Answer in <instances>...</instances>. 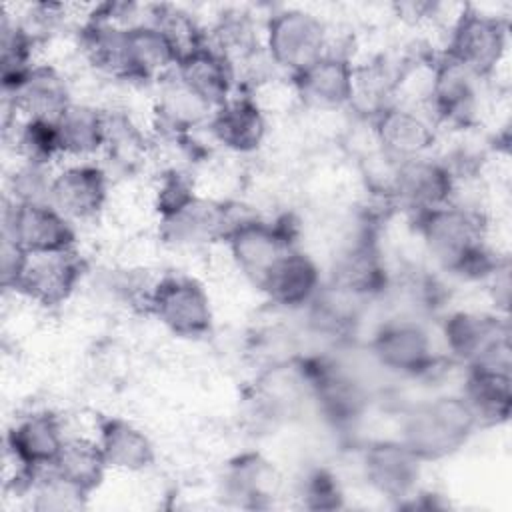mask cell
Segmentation results:
<instances>
[{
  "mask_svg": "<svg viewBox=\"0 0 512 512\" xmlns=\"http://www.w3.org/2000/svg\"><path fill=\"white\" fill-rule=\"evenodd\" d=\"M28 254H56L74 250L76 230L50 202H12L4 216V232Z\"/></svg>",
  "mask_w": 512,
  "mask_h": 512,
  "instance_id": "cell-8",
  "label": "cell"
},
{
  "mask_svg": "<svg viewBox=\"0 0 512 512\" xmlns=\"http://www.w3.org/2000/svg\"><path fill=\"white\" fill-rule=\"evenodd\" d=\"M456 196V178L440 158L418 156L398 162L392 200L412 214L450 204Z\"/></svg>",
  "mask_w": 512,
  "mask_h": 512,
  "instance_id": "cell-11",
  "label": "cell"
},
{
  "mask_svg": "<svg viewBox=\"0 0 512 512\" xmlns=\"http://www.w3.org/2000/svg\"><path fill=\"white\" fill-rule=\"evenodd\" d=\"M24 494H32L34 510H76L84 506L88 494L64 480L52 468L36 472L32 484Z\"/></svg>",
  "mask_w": 512,
  "mask_h": 512,
  "instance_id": "cell-34",
  "label": "cell"
},
{
  "mask_svg": "<svg viewBox=\"0 0 512 512\" xmlns=\"http://www.w3.org/2000/svg\"><path fill=\"white\" fill-rule=\"evenodd\" d=\"M256 288L276 306L302 308L308 306L322 288V276L312 256L300 248H290L270 266Z\"/></svg>",
  "mask_w": 512,
  "mask_h": 512,
  "instance_id": "cell-20",
  "label": "cell"
},
{
  "mask_svg": "<svg viewBox=\"0 0 512 512\" xmlns=\"http://www.w3.org/2000/svg\"><path fill=\"white\" fill-rule=\"evenodd\" d=\"M50 468L84 494H90L102 484L108 462L98 440L76 436L66 438L56 462Z\"/></svg>",
  "mask_w": 512,
  "mask_h": 512,
  "instance_id": "cell-29",
  "label": "cell"
},
{
  "mask_svg": "<svg viewBox=\"0 0 512 512\" xmlns=\"http://www.w3.org/2000/svg\"><path fill=\"white\" fill-rule=\"evenodd\" d=\"M146 308L166 330L182 338L208 334L214 320L204 286L186 274L170 272L152 282Z\"/></svg>",
  "mask_w": 512,
  "mask_h": 512,
  "instance_id": "cell-6",
  "label": "cell"
},
{
  "mask_svg": "<svg viewBox=\"0 0 512 512\" xmlns=\"http://www.w3.org/2000/svg\"><path fill=\"white\" fill-rule=\"evenodd\" d=\"M4 100L24 118L50 122H56L74 102L66 78L50 64H34L12 90H4Z\"/></svg>",
  "mask_w": 512,
  "mask_h": 512,
  "instance_id": "cell-21",
  "label": "cell"
},
{
  "mask_svg": "<svg viewBox=\"0 0 512 512\" xmlns=\"http://www.w3.org/2000/svg\"><path fill=\"white\" fill-rule=\"evenodd\" d=\"M46 168L22 162L10 180L14 202H50L52 176Z\"/></svg>",
  "mask_w": 512,
  "mask_h": 512,
  "instance_id": "cell-35",
  "label": "cell"
},
{
  "mask_svg": "<svg viewBox=\"0 0 512 512\" xmlns=\"http://www.w3.org/2000/svg\"><path fill=\"white\" fill-rule=\"evenodd\" d=\"M178 64V56L166 36L152 24L142 22L124 30L122 80H160Z\"/></svg>",
  "mask_w": 512,
  "mask_h": 512,
  "instance_id": "cell-24",
  "label": "cell"
},
{
  "mask_svg": "<svg viewBox=\"0 0 512 512\" xmlns=\"http://www.w3.org/2000/svg\"><path fill=\"white\" fill-rule=\"evenodd\" d=\"M30 254L10 236L2 234V246H0V278L4 290H18V284L22 280V274L26 270Z\"/></svg>",
  "mask_w": 512,
  "mask_h": 512,
  "instance_id": "cell-37",
  "label": "cell"
},
{
  "mask_svg": "<svg viewBox=\"0 0 512 512\" xmlns=\"http://www.w3.org/2000/svg\"><path fill=\"white\" fill-rule=\"evenodd\" d=\"M14 148L24 162L48 166L54 158L62 156L56 122L24 118L14 130Z\"/></svg>",
  "mask_w": 512,
  "mask_h": 512,
  "instance_id": "cell-33",
  "label": "cell"
},
{
  "mask_svg": "<svg viewBox=\"0 0 512 512\" xmlns=\"http://www.w3.org/2000/svg\"><path fill=\"white\" fill-rule=\"evenodd\" d=\"M66 442L64 426L50 412L20 418L6 434V454L30 472L50 468Z\"/></svg>",
  "mask_w": 512,
  "mask_h": 512,
  "instance_id": "cell-19",
  "label": "cell"
},
{
  "mask_svg": "<svg viewBox=\"0 0 512 512\" xmlns=\"http://www.w3.org/2000/svg\"><path fill=\"white\" fill-rule=\"evenodd\" d=\"M414 224L428 256L464 280H490L508 262L486 244L488 222L480 208L450 202L414 214Z\"/></svg>",
  "mask_w": 512,
  "mask_h": 512,
  "instance_id": "cell-1",
  "label": "cell"
},
{
  "mask_svg": "<svg viewBox=\"0 0 512 512\" xmlns=\"http://www.w3.org/2000/svg\"><path fill=\"white\" fill-rule=\"evenodd\" d=\"M262 44L276 68L286 70L290 78L330 52L326 24L316 14L300 8L274 12L266 22Z\"/></svg>",
  "mask_w": 512,
  "mask_h": 512,
  "instance_id": "cell-4",
  "label": "cell"
},
{
  "mask_svg": "<svg viewBox=\"0 0 512 512\" xmlns=\"http://www.w3.org/2000/svg\"><path fill=\"white\" fill-rule=\"evenodd\" d=\"M296 230L290 216L264 220L258 214H244L228 232L226 246L236 268L256 286L270 266L290 248H296Z\"/></svg>",
  "mask_w": 512,
  "mask_h": 512,
  "instance_id": "cell-5",
  "label": "cell"
},
{
  "mask_svg": "<svg viewBox=\"0 0 512 512\" xmlns=\"http://www.w3.org/2000/svg\"><path fill=\"white\" fill-rule=\"evenodd\" d=\"M422 460L402 440H378L362 454V472L370 488L390 500L416 496Z\"/></svg>",
  "mask_w": 512,
  "mask_h": 512,
  "instance_id": "cell-14",
  "label": "cell"
},
{
  "mask_svg": "<svg viewBox=\"0 0 512 512\" xmlns=\"http://www.w3.org/2000/svg\"><path fill=\"white\" fill-rule=\"evenodd\" d=\"M98 444L108 468L114 470L142 472L156 460L152 440L124 418H104L98 428Z\"/></svg>",
  "mask_w": 512,
  "mask_h": 512,
  "instance_id": "cell-26",
  "label": "cell"
},
{
  "mask_svg": "<svg viewBox=\"0 0 512 512\" xmlns=\"http://www.w3.org/2000/svg\"><path fill=\"white\" fill-rule=\"evenodd\" d=\"M300 498L306 508L332 510L342 504V490L330 472L314 470L302 480Z\"/></svg>",
  "mask_w": 512,
  "mask_h": 512,
  "instance_id": "cell-36",
  "label": "cell"
},
{
  "mask_svg": "<svg viewBox=\"0 0 512 512\" xmlns=\"http://www.w3.org/2000/svg\"><path fill=\"white\" fill-rule=\"evenodd\" d=\"M110 194L108 174L92 162L68 164L52 176L50 204L70 222L94 220Z\"/></svg>",
  "mask_w": 512,
  "mask_h": 512,
  "instance_id": "cell-13",
  "label": "cell"
},
{
  "mask_svg": "<svg viewBox=\"0 0 512 512\" xmlns=\"http://www.w3.org/2000/svg\"><path fill=\"white\" fill-rule=\"evenodd\" d=\"M206 128L224 150L234 154L256 152L268 136L266 112L250 94H232L216 106Z\"/></svg>",
  "mask_w": 512,
  "mask_h": 512,
  "instance_id": "cell-18",
  "label": "cell"
},
{
  "mask_svg": "<svg viewBox=\"0 0 512 512\" xmlns=\"http://www.w3.org/2000/svg\"><path fill=\"white\" fill-rule=\"evenodd\" d=\"M370 352L382 368L402 376H426L438 362L428 330L406 316L384 322L370 340Z\"/></svg>",
  "mask_w": 512,
  "mask_h": 512,
  "instance_id": "cell-7",
  "label": "cell"
},
{
  "mask_svg": "<svg viewBox=\"0 0 512 512\" xmlns=\"http://www.w3.org/2000/svg\"><path fill=\"white\" fill-rule=\"evenodd\" d=\"M460 396L472 410L478 426H498L510 418L512 374L510 370L468 368Z\"/></svg>",
  "mask_w": 512,
  "mask_h": 512,
  "instance_id": "cell-25",
  "label": "cell"
},
{
  "mask_svg": "<svg viewBox=\"0 0 512 512\" xmlns=\"http://www.w3.org/2000/svg\"><path fill=\"white\" fill-rule=\"evenodd\" d=\"M476 428L480 426L460 394L438 396L408 410L400 440L422 462H428L456 452Z\"/></svg>",
  "mask_w": 512,
  "mask_h": 512,
  "instance_id": "cell-2",
  "label": "cell"
},
{
  "mask_svg": "<svg viewBox=\"0 0 512 512\" xmlns=\"http://www.w3.org/2000/svg\"><path fill=\"white\" fill-rule=\"evenodd\" d=\"M150 22L166 36L178 60L208 42L206 32L198 24V20L190 12L178 6H170V4L152 6Z\"/></svg>",
  "mask_w": 512,
  "mask_h": 512,
  "instance_id": "cell-32",
  "label": "cell"
},
{
  "mask_svg": "<svg viewBox=\"0 0 512 512\" xmlns=\"http://www.w3.org/2000/svg\"><path fill=\"white\" fill-rule=\"evenodd\" d=\"M442 336L452 360L466 368L482 360L496 346L510 340L506 316L460 310L450 314L442 324Z\"/></svg>",
  "mask_w": 512,
  "mask_h": 512,
  "instance_id": "cell-17",
  "label": "cell"
},
{
  "mask_svg": "<svg viewBox=\"0 0 512 512\" xmlns=\"http://www.w3.org/2000/svg\"><path fill=\"white\" fill-rule=\"evenodd\" d=\"M240 218L232 204L196 194L180 210L160 218V236L178 248L210 246L224 242Z\"/></svg>",
  "mask_w": 512,
  "mask_h": 512,
  "instance_id": "cell-9",
  "label": "cell"
},
{
  "mask_svg": "<svg viewBox=\"0 0 512 512\" xmlns=\"http://www.w3.org/2000/svg\"><path fill=\"white\" fill-rule=\"evenodd\" d=\"M174 72L212 108L226 102L234 94L238 82L230 58L210 42L182 56Z\"/></svg>",
  "mask_w": 512,
  "mask_h": 512,
  "instance_id": "cell-23",
  "label": "cell"
},
{
  "mask_svg": "<svg viewBox=\"0 0 512 512\" xmlns=\"http://www.w3.org/2000/svg\"><path fill=\"white\" fill-rule=\"evenodd\" d=\"M102 152L126 172L140 168L152 156V142L140 132L132 118L118 110H106V136Z\"/></svg>",
  "mask_w": 512,
  "mask_h": 512,
  "instance_id": "cell-30",
  "label": "cell"
},
{
  "mask_svg": "<svg viewBox=\"0 0 512 512\" xmlns=\"http://www.w3.org/2000/svg\"><path fill=\"white\" fill-rule=\"evenodd\" d=\"M56 130L64 156L88 158L104 148L106 110L72 102L56 120Z\"/></svg>",
  "mask_w": 512,
  "mask_h": 512,
  "instance_id": "cell-27",
  "label": "cell"
},
{
  "mask_svg": "<svg viewBox=\"0 0 512 512\" xmlns=\"http://www.w3.org/2000/svg\"><path fill=\"white\" fill-rule=\"evenodd\" d=\"M214 108L192 92L172 70L158 80L154 102V124L160 136H190L194 128L206 126Z\"/></svg>",
  "mask_w": 512,
  "mask_h": 512,
  "instance_id": "cell-22",
  "label": "cell"
},
{
  "mask_svg": "<svg viewBox=\"0 0 512 512\" xmlns=\"http://www.w3.org/2000/svg\"><path fill=\"white\" fill-rule=\"evenodd\" d=\"M0 66H2V88L12 90L26 72L34 66L32 50L36 46L34 38L10 16L2 18L0 26Z\"/></svg>",
  "mask_w": 512,
  "mask_h": 512,
  "instance_id": "cell-31",
  "label": "cell"
},
{
  "mask_svg": "<svg viewBox=\"0 0 512 512\" xmlns=\"http://www.w3.org/2000/svg\"><path fill=\"white\" fill-rule=\"evenodd\" d=\"M290 80L294 96L308 110L336 112L350 106L354 92V64L344 54L328 52Z\"/></svg>",
  "mask_w": 512,
  "mask_h": 512,
  "instance_id": "cell-15",
  "label": "cell"
},
{
  "mask_svg": "<svg viewBox=\"0 0 512 512\" xmlns=\"http://www.w3.org/2000/svg\"><path fill=\"white\" fill-rule=\"evenodd\" d=\"M280 474L258 454H246L230 464L226 474V490L244 506H266V500L278 496Z\"/></svg>",
  "mask_w": 512,
  "mask_h": 512,
  "instance_id": "cell-28",
  "label": "cell"
},
{
  "mask_svg": "<svg viewBox=\"0 0 512 512\" xmlns=\"http://www.w3.org/2000/svg\"><path fill=\"white\" fill-rule=\"evenodd\" d=\"M478 82V78L442 54L436 60L426 114L434 124H444L452 130L472 128L478 112Z\"/></svg>",
  "mask_w": 512,
  "mask_h": 512,
  "instance_id": "cell-10",
  "label": "cell"
},
{
  "mask_svg": "<svg viewBox=\"0 0 512 512\" xmlns=\"http://www.w3.org/2000/svg\"><path fill=\"white\" fill-rule=\"evenodd\" d=\"M508 48V22L500 16L464 6L454 18L444 56L478 80L490 78Z\"/></svg>",
  "mask_w": 512,
  "mask_h": 512,
  "instance_id": "cell-3",
  "label": "cell"
},
{
  "mask_svg": "<svg viewBox=\"0 0 512 512\" xmlns=\"http://www.w3.org/2000/svg\"><path fill=\"white\" fill-rule=\"evenodd\" d=\"M368 122L378 146L398 162L428 156L438 140L436 124L418 108L390 104Z\"/></svg>",
  "mask_w": 512,
  "mask_h": 512,
  "instance_id": "cell-12",
  "label": "cell"
},
{
  "mask_svg": "<svg viewBox=\"0 0 512 512\" xmlns=\"http://www.w3.org/2000/svg\"><path fill=\"white\" fill-rule=\"evenodd\" d=\"M84 274V262L74 250L56 254H30L22 280L18 284L20 294L32 302L54 308L64 304Z\"/></svg>",
  "mask_w": 512,
  "mask_h": 512,
  "instance_id": "cell-16",
  "label": "cell"
}]
</instances>
